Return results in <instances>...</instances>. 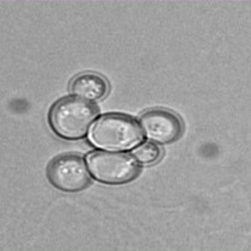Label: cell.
Instances as JSON below:
<instances>
[{"label":"cell","mask_w":251,"mask_h":251,"mask_svg":"<svg viewBox=\"0 0 251 251\" xmlns=\"http://www.w3.org/2000/svg\"><path fill=\"white\" fill-rule=\"evenodd\" d=\"M97 116V108L80 98H62L51 108L49 124L56 135L66 140L83 139Z\"/></svg>","instance_id":"cell-1"},{"label":"cell","mask_w":251,"mask_h":251,"mask_svg":"<svg viewBox=\"0 0 251 251\" xmlns=\"http://www.w3.org/2000/svg\"><path fill=\"white\" fill-rule=\"evenodd\" d=\"M90 140L98 149L127 151L143 141V133L130 116L106 114L100 116L92 127Z\"/></svg>","instance_id":"cell-2"},{"label":"cell","mask_w":251,"mask_h":251,"mask_svg":"<svg viewBox=\"0 0 251 251\" xmlns=\"http://www.w3.org/2000/svg\"><path fill=\"white\" fill-rule=\"evenodd\" d=\"M90 173L105 184H125L139 174L138 164L132 157L116 152H92L87 157Z\"/></svg>","instance_id":"cell-3"},{"label":"cell","mask_w":251,"mask_h":251,"mask_svg":"<svg viewBox=\"0 0 251 251\" xmlns=\"http://www.w3.org/2000/svg\"><path fill=\"white\" fill-rule=\"evenodd\" d=\"M49 182L66 193H77L91 183L83 158L77 154H62L49 163Z\"/></svg>","instance_id":"cell-4"},{"label":"cell","mask_w":251,"mask_h":251,"mask_svg":"<svg viewBox=\"0 0 251 251\" xmlns=\"http://www.w3.org/2000/svg\"><path fill=\"white\" fill-rule=\"evenodd\" d=\"M140 126L147 139L159 145L171 144L183 133V124L176 114L165 109H152L140 116Z\"/></svg>","instance_id":"cell-5"},{"label":"cell","mask_w":251,"mask_h":251,"mask_svg":"<svg viewBox=\"0 0 251 251\" xmlns=\"http://www.w3.org/2000/svg\"><path fill=\"white\" fill-rule=\"evenodd\" d=\"M108 81L95 73L79 75L71 83V92L85 100H98L108 92Z\"/></svg>","instance_id":"cell-6"},{"label":"cell","mask_w":251,"mask_h":251,"mask_svg":"<svg viewBox=\"0 0 251 251\" xmlns=\"http://www.w3.org/2000/svg\"><path fill=\"white\" fill-rule=\"evenodd\" d=\"M160 149L154 144H144L133 152V155L139 163L144 165L153 164L160 158Z\"/></svg>","instance_id":"cell-7"}]
</instances>
